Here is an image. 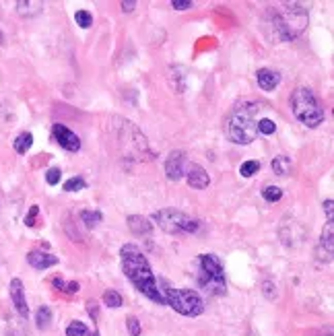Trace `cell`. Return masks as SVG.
<instances>
[{
	"label": "cell",
	"instance_id": "1",
	"mask_svg": "<svg viewBox=\"0 0 334 336\" xmlns=\"http://www.w3.org/2000/svg\"><path fill=\"white\" fill-rule=\"evenodd\" d=\"M120 256H122V270L130 279V283L151 301H155L159 305H167L165 297L157 285L155 274L149 266V260L144 258L140 248L134 246V243H126V246H122V250H120Z\"/></svg>",
	"mask_w": 334,
	"mask_h": 336
},
{
	"label": "cell",
	"instance_id": "2",
	"mask_svg": "<svg viewBox=\"0 0 334 336\" xmlns=\"http://www.w3.org/2000/svg\"><path fill=\"white\" fill-rule=\"evenodd\" d=\"M270 25L281 42L295 40L308 25V9L299 3H283L268 9Z\"/></svg>",
	"mask_w": 334,
	"mask_h": 336
},
{
	"label": "cell",
	"instance_id": "3",
	"mask_svg": "<svg viewBox=\"0 0 334 336\" xmlns=\"http://www.w3.org/2000/svg\"><path fill=\"white\" fill-rule=\"evenodd\" d=\"M260 109L258 103H252V107L237 105L229 120H227V134L235 144H250L252 140H256L258 136V120H256V111Z\"/></svg>",
	"mask_w": 334,
	"mask_h": 336
},
{
	"label": "cell",
	"instance_id": "4",
	"mask_svg": "<svg viewBox=\"0 0 334 336\" xmlns=\"http://www.w3.org/2000/svg\"><path fill=\"white\" fill-rule=\"evenodd\" d=\"M291 109H293L295 118L301 122V124H306L308 128H318L326 118L324 107L320 105V101L312 93V89H308V87H299V89L293 91Z\"/></svg>",
	"mask_w": 334,
	"mask_h": 336
},
{
	"label": "cell",
	"instance_id": "5",
	"mask_svg": "<svg viewBox=\"0 0 334 336\" xmlns=\"http://www.w3.org/2000/svg\"><path fill=\"white\" fill-rule=\"evenodd\" d=\"M198 285L208 295H225V270L215 254H200L198 258Z\"/></svg>",
	"mask_w": 334,
	"mask_h": 336
},
{
	"label": "cell",
	"instance_id": "6",
	"mask_svg": "<svg viewBox=\"0 0 334 336\" xmlns=\"http://www.w3.org/2000/svg\"><path fill=\"white\" fill-rule=\"evenodd\" d=\"M159 285L165 287V289H161V293L165 297V303L169 305V308H173L177 314L194 318V316H200L204 312L202 297L196 291H192V289H171L163 281H159Z\"/></svg>",
	"mask_w": 334,
	"mask_h": 336
},
{
	"label": "cell",
	"instance_id": "7",
	"mask_svg": "<svg viewBox=\"0 0 334 336\" xmlns=\"http://www.w3.org/2000/svg\"><path fill=\"white\" fill-rule=\"evenodd\" d=\"M153 219L157 221V225L169 233V235H186V233H196L200 223L192 217H188L186 212L175 210V208H161L157 210Z\"/></svg>",
	"mask_w": 334,
	"mask_h": 336
},
{
	"label": "cell",
	"instance_id": "8",
	"mask_svg": "<svg viewBox=\"0 0 334 336\" xmlns=\"http://www.w3.org/2000/svg\"><path fill=\"white\" fill-rule=\"evenodd\" d=\"M52 136L60 146L70 151V153H77L81 148V138L70 128H66L64 124H54L52 126Z\"/></svg>",
	"mask_w": 334,
	"mask_h": 336
},
{
	"label": "cell",
	"instance_id": "9",
	"mask_svg": "<svg viewBox=\"0 0 334 336\" xmlns=\"http://www.w3.org/2000/svg\"><path fill=\"white\" fill-rule=\"evenodd\" d=\"M165 173L171 181H177L186 173V155L184 151H171L165 161Z\"/></svg>",
	"mask_w": 334,
	"mask_h": 336
},
{
	"label": "cell",
	"instance_id": "10",
	"mask_svg": "<svg viewBox=\"0 0 334 336\" xmlns=\"http://www.w3.org/2000/svg\"><path fill=\"white\" fill-rule=\"evenodd\" d=\"M186 179H188V184L192 186V188H196V190H204L208 184H210V177H208V173H206V169L202 167V165H198V163H190V165H186Z\"/></svg>",
	"mask_w": 334,
	"mask_h": 336
},
{
	"label": "cell",
	"instance_id": "11",
	"mask_svg": "<svg viewBox=\"0 0 334 336\" xmlns=\"http://www.w3.org/2000/svg\"><path fill=\"white\" fill-rule=\"evenodd\" d=\"M9 291H11V299L15 303V310L19 312V316L27 318L29 316V305H27V299H25V289H23L21 279H13L11 285H9Z\"/></svg>",
	"mask_w": 334,
	"mask_h": 336
},
{
	"label": "cell",
	"instance_id": "12",
	"mask_svg": "<svg viewBox=\"0 0 334 336\" xmlns=\"http://www.w3.org/2000/svg\"><path fill=\"white\" fill-rule=\"evenodd\" d=\"M27 262L31 264L33 268H38V270H46V268H50V266H56V264H58V258L52 256V254H48V252L33 250V252L27 254Z\"/></svg>",
	"mask_w": 334,
	"mask_h": 336
},
{
	"label": "cell",
	"instance_id": "13",
	"mask_svg": "<svg viewBox=\"0 0 334 336\" xmlns=\"http://www.w3.org/2000/svg\"><path fill=\"white\" fill-rule=\"evenodd\" d=\"M256 79H258V85L262 91H275V87L281 83V74L270 68H260L256 72Z\"/></svg>",
	"mask_w": 334,
	"mask_h": 336
},
{
	"label": "cell",
	"instance_id": "14",
	"mask_svg": "<svg viewBox=\"0 0 334 336\" xmlns=\"http://www.w3.org/2000/svg\"><path fill=\"white\" fill-rule=\"evenodd\" d=\"M128 227L134 235H151V231H153V225H151L142 215H130Z\"/></svg>",
	"mask_w": 334,
	"mask_h": 336
},
{
	"label": "cell",
	"instance_id": "15",
	"mask_svg": "<svg viewBox=\"0 0 334 336\" xmlns=\"http://www.w3.org/2000/svg\"><path fill=\"white\" fill-rule=\"evenodd\" d=\"M42 9H44V3H33V0H19V3H17V11L23 17H33Z\"/></svg>",
	"mask_w": 334,
	"mask_h": 336
},
{
	"label": "cell",
	"instance_id": "16",
	"mask_svg": "<svg viewBox=\"0 0 334 336\" xmlns=\"http://www.w3.org/2000/svg\"><path fill=\"white\" fill-rule=\"evenodd\" d=\"M270 167H272V171H275L279 177H285V175L291 173V159L285 157V155H279V157L272 159Z\"/></svg>",
	"mask_w": 334,
	"mask_h": 336
},
{
	"label": "cell",
	"instance_id": "17",
	"mask_svg": "<svg viewBox=\"0 0 334 336\" xmlns=\"http://www.w3.org/2000/svg\"><path fill=\"white\" fill-rule=\"evenodd\" d=\"M320 246L326 248V254L328 258L332 256V250H334V225L332 223H326L324 231H322V237H320Z\"/></svg>",
	"mask_w": 334,
	"mask_h": 336
},
{
	"label": "cell",
	"instance_id": "18",
	"mask_svg": "<svg viewBox=\"0 0 334 336\" xmlns=\"http://www.w3.org/2000/svg\"><path fill=\"white\" fill-rule=\"evenodd\" d=\"M31 144H33V134L31 132H21L13 142V146H15V151L19 153V155H25V153L31 148Z\"/></svg>",
	"mask_w": 334,
	"mask_h": 336
},
{
	"label": "cell",
	"instance_id": "19",
	"mask_svg": "<svg viewBox=\"0 0 334 336\" xmlns=\"http://www.w3.org/2000/svg\"><path fill=\"white\" fill-rule=\"evenodd\" d=\"M50 322H52V310L48 308V305H42V308L38 310V314H35V324H38L40 330H46L50 326Z\"/></svg>",
	"mask_w": 334,
	"mask_h": 336
},
{
	"label": "cell",
	"instance_id": "20",
	"mask_svg": "<svg viewBox=\"0 0 334 336\" xmlns=\"http://www.w3.org/2000/svg\"><path fill=\"white\" fill-rule=\"evenodd\" d=\"M262 198L266 202H279L283 198V190L279 186H264L262 188Z\"/></svg>",
	"mask_w": 334,
	"mask_h": 336
},
{
	"label": "cell",
	"instance_id": "21",
	"mask_svg": "<svg viewBox=\"0 0 334 336\" xmlns=\"http://www.w3.org/2000/svg\"><path fill=\"white\" fill-rule=\"evenodd\" d=\"M81 219L87 227H95L101 223V212L99 210H83L81 212Z\"/></svg>",
	"mask_w": 334,
	"mask_h": 336
},
{
	"label": "cell",
	"instance_id": "22",
	"mask_svg": "<svg viewBox=\"0 0 334 336\" xmlns=\"http://www.w3.org/2000/svg\"><path fill=\"white\" fill-rule=\"evenodd\" d=\"M66 336H89V328L83 322H70L66 328Z\"/></svg>",
	"mask_w": 334,
	"mask_h": 336
},
{
	"label": "cell",
	"instance_id": "23",
	"mask_svg": "<svg viewBox=\"0 0 334 336\" xmlns=\"http://www.w3.org/2000/svg\"><path fill=\"white\" fill-rule=\"evenodd\" d=\"M103 303L105 305H109V308H120V305H122V295H120L118 291H105V295H103Z\"/></svg>",
	"mask_w": 334,
	"mask_h": 336
},
{
	"label": "cell",
	"instance_id": "24",
	"mask_svg": "<svg viewBox=\"0 0 334 336\" xmlns=\"http://www.w3.org/2000/svg\"><path fill=\"white\" fill-rule=\"evenodd\" d=\"M85 186H87V184H85L83 177H70V179L64 181V190H66V192H79V190H83Z\"/></svg>",
	"mask_w": 334,
	"mask_h": 336
},
{
	"label": "cell",
	"instance_id": "25",
	"mask_svg": "<svg viewBox=\"0 0 334 336\" xmlns=\"http://www.w3.org/2000/svg\"><path fill=\"white\" fill-rule=\"evenodd\" d=\"M258 169H260V163H258V161H246V163H241L239 173L244 175V177H252L254 173H258Z\"/></svg>",
	"mask_w": 334,
	"mask_h": 336
},
{
	"label": "cell",
	"instance_id": "26",
	"mask_svg": "<svg viewBox=\"0 0 334 336\" xmlns=\"http://www.w3.org/2000/svg\"><path fill=\"white\" fill-rule=\"evenodd\" d=\"M75 21H77V25H81L83 29H87V27L93 25V17H91V13H89V11H77Z\"/></svg>",
	"mask_w": 334,
	"mask_h": 336
},
{
	"label": "cell",
	"instance_id": "27",
	"mask_svg": "<svg viewBox=\"0 0 334 336\" xmlns=\"http://www.w3.org/2000/svg\"><path fill=\"white\" fill-rule=\"evenodd\" d=\"M277 130V124L272 120H268V118H262V120H258V132L260 134H272Z\"/></svg>",
	"mask_w": 334,
	"mask_h": 336
},
{
	"label": "cell",
	"instance_id": "28",
	"mask_svg": "<svg viewBox=\"0 0 334 336\" xmlns=\"http://www.w3.org/2000/svg\"><path fill=\"white\" fill-rule=\"evenodd\" d=\"M60 177H62V171H60L58 167H50L48 173H46V181H48L50 186H56L58 181H60Z\"/></svg>",
	"mask_w": 334,
	"mask_h": 336
},
{
	"label": "cell",
	"instance_id": "29",
	"mask_svg": "<svg viewBox=\"0 0 334 336\" xmlns=\"http://www.w3.org/2000/svg\"><path fill=\"white\" fill-rule=\"evenodd\" d=\"M126 324H128V330H130V336H140V322L134 318V316H130L128 320H126Z\"/></svg>",
	"mask_w": 334,
	"mask_h": 336
},
{
	"label": "cell",
	"instance_id": "30",
	"mask_svg": "<svg viewBox=\"0 0 334 336\" xmlns=\"http://www.w3.org/2000/svg\"><path fill=\"white\" fill-rule=\"evenodd\" d=\"M262 289H264V295H266L268 299H275V297H277V287H275V283H272V281H264V283H262Z\"/></svg>",
	"mask_w": 334,
	"mask_h": 336
},
{
	"label": "cell",
	"instance_id": "31",
	"mask_svg": "<svg viewBox=\"0 0 334 336\" xmlns=\"http://www.w3.org/2000/svg\"><path fill=\"white\" fill-rule=\"evenodd\" d=\"M38 212H40V208H38V206H31V210H29V215L25 217V225H27V227H33V225H35V217H38Z\"/></svg>",
	"mask_w": 334,
	"mask_h": 336
},
{
	"label": "cell",
	"instance_id": "32",
	"mask_svg": "<svg viewBox=\"0 0 334 336\" xmlns=\"http://www.w3.org/2000/svg\"><path fill=\"white\" fill-rule=\"evenodd\" d=\"M324 210H326V217H328V223H334V210H332V206H334V202H332V198H328V200H324Z\"/></svg>",
	"mask_w": 334,
	"mask_h": 336
},
{
	"label": "cell",
	"instance_id": "33",
	"mask_svg": "<svg viewBox=\"0 0 334 336\" xmlns=\"http://www.w3.org/2000/svg\"><path fill=\"white\" fill-rule=\"evenodd\" d=\"M171 7L177 11H186V9H192V0H173Z\"/></svg>",
	"mask_w": 334,
	"mask_h": 336
},
{
	"label": "cell",
	"instance_id": "34",
	"mask_svg": "<svg viewBox=\"0 0 334 336\" xmlns=\"http://www.w3.org/2000/svg\"><path fill=\"white\" fill-rule=\"evenodd\" d=\"M87 312H89V316L93 318V320L97 318V303H95L93 299H89V301H87Z\"/></svg>",
	"mask_w": 334,
	"mask_h": 336
},
{
	"label": "cell",
	"instance_id": "35",
	"mask_svg": "<svg viewBox=\"0 0 334 336\" xmlns=\"http://www.w3.org/2000/svg\"><path fill=\"white\" fill-rule=\"evenodd\" d=\"M62 291H64V293H70V295H72V293H79V283H75V281H72V283H64Z\"/></svg>",
	"mask_w": 334,
	"mask_h": 336
},
{
	"label": "cell",
	"instance_id": "36",
	"mask_svg": "<svg viewBox=\"0 0 334 336\" xmlns=\"http://www.w3.org/2000/svg\"><path fill=\"white\" fill-rule=\"evenodd\" d=\"M134 7H136L134 0H128V3L124 0V3H122V11H124V13H132V11H134Z\"/></svg>",
	"mask_w": 334,
	"mask_h": 336
},
{
	"label": "cell",
	"instance_id": "37",
	"mask_svg": "<svg viewBox=\"0 0 334 336\" xmlns=\"http://www.w3.org/2000/svg\"><path fill=\"white\" fill-rule=\"evenodd\" d=\"M7 336H15V334H13V332H9V334H7Z\"/></svg>",
	"mask_w": 334,
	"mask_h": 336
}]
</instances>
